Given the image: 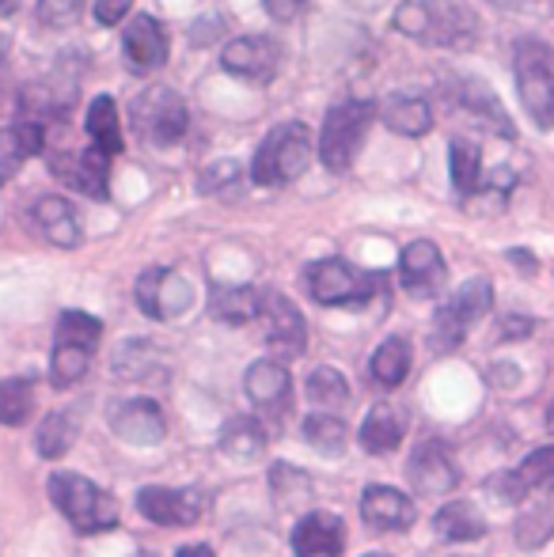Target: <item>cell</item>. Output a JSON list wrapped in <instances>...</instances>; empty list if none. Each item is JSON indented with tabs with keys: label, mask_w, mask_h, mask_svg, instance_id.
<instances>
[{
	"label": "cell",
	"mask_w": 554,
	"mask_h": 557,
	"mask_svg": "<svg viewBox=\"0 0 554 557\" xmlns=\"http://www.w3.org/2000/svg\"><path fill=\"white\" fill-rule=\"evenodd\" d=\"M316 152V137L304 122H281L262 137L251 160V183L259 186H288L300 178Z\"/></svg>",
	"instance_id": "3957f363"
},
{
	"label": "cell",
	"mask_w": 554,
	"mask_h": 557,
	"mask_svg": "<svg viewBox=\"0 0 554 557\" xmlns=\"http://www.w3.org/2000/svg\"><path fill=\"white\" fill-rule=\"evenodd\" d=\"M81 12H84V0H38V8H35L38 23L53 30L73 27V23L81 20Z\"/></svg>",
	"instance_id": "ee69618b"
},
{
	"label": "cell",
	"mask_w": 554,
	"mask_h": 557,
	"mask_svg": "<svg viewBox=\"0 0 554 557\" xmlns=\"http://www.w3.org/2000/svg\"><path fill=\"white\" fill-rule=\"evenodd\" d=\"M221 69L247 84H270L281 69V46L267 35L232 38L221 53Z\"/></svg>",
	"instance_id": "4fadbf2b"
},
{
	"label": "cell",
	"mask_w": 554,
	"mask_h": 557,
	"mask_svg": "<svg viewBox=\"0 0 554 557\" xmlns=\"http://www.w3.org/2000/svg\"><path fill=\"white\" fill-rule=\"evenodd\" d=\"M361 520L377 531H410L418 520V508L395 485H369L361 493Z\"/></svg>",
	"instance_id": "44dd1931"
},
{
	"label": "cell",
	"mask_w": 554,
	"mask_h": 557,
	"mask_svg": "<svg viewBox=\"0 0 554 557\" xmlns=\"http://www.w3.org/2000/svg\"><path fill=\"white\" fill-rule=\"evenodd\" d=\"M407 478L418 493H429V497H441V493H452L459 485V470L441 441H426L415 447L407 462Z\"/></svg>",
	"instance_id": "ac0fdd59"
},
{
	"label": "cell",
	"mask_w": 554,
	"mask_h": 557,
	"mask_svg": "<svg viewBox=\"0 0 554 557\" xmlns=\"http://www.w3.org/2000/svg\"><path fill=\"white\" fill-rule=\"evenodd\" d=\"M122 53H126V65L134 73L148 76L156 69L168 65V30L156 15H137L122 30Z\"/></svg>",
	"instance_id": "9a60e30c"
},
{
	"label": "cell",
	"mask_w": 554,
	"mask_h": 557,
	"mask_svg": "<svg viewBox=\"0 0 554 557\" xmlns=\"http://www.w3.org/2000/svg\"><path fill=\"white\" fill-rule=\"evenodd\" d=\"M403 433H407V421H403L399 406L377 403L361 421V447L369 455H392L403 444Z\"/></svg>",
	"instance_id": "484cf974"
},
{
	"label": "cell",
	"mask_w": 554,
	"mask_h": 557,
	"mask_svg": "<svg viewBox=\"0 0 554 557\" xmlns=\"http://www.w3.org/2000/svg\"><path fill=\"white\" fill-rule=\"evenodd\" d=\"M46 148V129L38 122H15L0 129V186L15 178V171Z\"/></svg>",
	"instance_id": "603a6c76"
},
{
	"label": "cell",
	"mask_w": 554,
	"mask_h": 557,
	"mask_svg": "<svg viewBox=\"0 0 554 557\" xmlns=\"http://www.w3.org/2000/svg\"><path fill=\"white\" fill-rule=\"evenodd\" d=\"M535 331V323L528 315H505L502 323H497V342H520V337H528Z\"/></svg>",
	"instance_id": "bcb514c9"
},
{
	"label": "cell",
	"mask_w": 554,
	"mask_h": 557,
	"mask_svg": "<svg viewBox=\"0 0 554 557\" xmlns=\"http://www.w3.org/2000/svg\"><path fill=\"white\" fill-rule=\"evenodd\" d=\"M399 281L415 300H433L444 288V281H448V265H444L441 247L429 239L407 243L399 255Z\"/></svg>",
	"instance_id": "5bb4252c"
},
{
	"label": "cell",
	"mask_w": 554,
	"mask_h": 557,
	"mask_svg": "<svg viewBox=\"0 0 554 557\" xmlns=\"http://www.w3.org/2000/svg\"><path fill=\"white\" fill-rule=\"evenodd\" d=\"M130 122H134V133L145 145L171 148L183 140L186 125H190V114H186V103L175 88H168V84H148L145 91H137L134 103H130Z\"/></svg>",
	"instance_id": "52a82bcc"
},
{
	"label": "cell",
	"mask_w": 554,
	"mask_h": 557,
	"mask_svg": "<svg viewBox=\"0 0 554 557\" xmlns=\"http://www.w3.org/2000/svg\"><path fill=\"white\" fill-rule=\"evenodd\" d=\"M175 557H217L209 546H201V543H194V546H183V550H175Z\"/></svg>",
	"instance_id": "681fc988"
},
{
	"label": "cell",
	"mask_w": 554,
	"mask_h": 557,
	"mask_svg": "<svg viewBox=\"0 0 554 557\" xmlns=\"http://www.w3.org/2000/svg\"><path fill=\"white\" fill-rule=\"evenodd\" d=\"M304 391H308L311 403L323 406V410H342V406L349 403L346 375H342L338 368H331V364L316 368V372L308 375V383H304Z\"/></svg>",
	"instance_id": "8d00e7d4"
},
{
	"label": "cell",
	"mask_w": 554,
	"mask_h": 557,
	"mask_svg": "<svg viewBox=\"0 0 554 557\" xmlns=\"http://www.w3.org/2000/svg\"><path fill=\"white\" fill-rule=\"evenodd\" d=\"M304 285H308L311 300L323 304V308H361L377 296L380 277L361 273L346 258H319L304 270Z\"/></svg>",
	"instance_id": "ba28073f"
},
{
	"label": "cell",
	"mask_w": 554,
	"mask_h": 557,
	"mask_svg": "<svg viewBox=\"0 0 554 557\" xmlns=\"http://www.w3.org/2000/svg\"><path fill=\"white\" fill-rule=\"evenodd\" d=\"M448 171H452V186H456L459 198H471L482 190V152L475 140H452L448 145Z\"/></svg>",
	"instance_id": "1f68e13d"
},
{
	"label": "cell",
	"mask_w": 554,
	"mask_h": 557,
	"mask_svg": "<svg viewBox=\"0 0 554 557\" xmlns=\"http://www.w3.org/2000/svg\"><path fill=\"white\" fill-rule=\"evenodd\" d=\"M50 500L81 535H103V531L119 528V520H122L119 500H114L103 485L88 482V478L73 474V470H53Z\"/></svg>",
	"instance_id": "7a4b0ae2"
},
{
	"label": "cell",
	"mask_w": 554,
	"mask_h": 557,
	"mask_svg": "<svg viewBox=\"0 0 554 557\" xmlns=\"http://www.w3.org/2000/svg\"><path fill=\"white\" fill-rule=\"evenodd\" d=\"M270 490H274L281 508H293V505H300V500L316 497L311 478L304 474V470L288 467V462H274V467H270Z\"/></svg>",
	"instance_id": "60d3db41"
},
{
	"label": "cell",
	"mask_w": 554,
	"mask_h": 557,
	"mask_svg": "<svg viewBox=\"0 0 554 557\" xmlns=\"http://www.w3.org/2000/svg\"><path fill=\"white\" fill-rule=\"evenodd\" d=\"M452 103H456L464 114H471L479 125H487L490 133H497V137L517 140V125H513V117L505 114L502 99L490 91V84L475 81V76H464V81L452 84Z\"/></svg>",
	"instance_id": "2e32d148"
},
{
	"label": "cell",
	"mask_w": 554,
	"mask_h": 557,
	"mask_svg": "<svg viewBox=\"0 0 554 557\" xmlns=\"http://www.w3.org/2000/svg\"><path fill=\"white\" fill-rule=\"evenodd\" d=\"M304 4L308 0H262V8H267V15L274 23H293L304 12Z\"/></svg>",
	"instance_id": "7dc6e473"
},
{
	"label": "cell",
	"mask_w": 554,
	"mask_h": 557,
	"mask_svg": "<svg viewBox=\"0 0 554 557\" xmlns=\"http://www.w3.org/2000/svg\"><path fill=\"white\" fill-rule=\"evenodd\" d=\"M262 326H267V342L281 360L300 357L308 349V323H304L300 308L278 288H262Z\"/></svg>",
	"instance_id": "8fae6325"
},
{
	"label": "cell",
	"mask_w": 554,
	"mask_h": 557,
	"mask_svg": "<svg viewBox=\"0 0 554 557\" xmlns=\"http://www.w3.org/2000/svg\"><path fill=\"white\" fill-rule=\"evenodd\" d=\"M152 364H156L152 345L140 342V337H130L119 349V357H114V375H122V380H145L152 372Z\"/></svg>",
	"instance_id": "7bdbcfd3"
},
{
	"label": "cell",
	"mask_w": 554,
	"mask_h": 557,
	"mask_svg": "<svg viewBox=\"0 0 554 557\" xmlns=\"http://www.w3.org/2000/svg\"><path fill=\"white\" fill-rule=\"evenodd\" d=\"M509 262H517L520 273H535V255H528V250H520V247L509 250Z\"/></svg>",
	"instance_id": "c3c4849f"
},
{
	"label": "cell",
	"mask_w": 554,
	"mask_h": 557,
	"mask_svg": "<svg viewBox=\"0 0 554 557\" xmlns=\"http://www.w3.org/2000/svg\"><path fill=\"white\" fill-rule=\"evenodd\" d=\"M262 311V288L251 285H213L209 288V315L229 326H244L259 319Z\"/></svg>",
	"instance_id": "d4e9b609"
},
{
	"label": "cell",
	"mask_w": 554,
	"mask_h": 557,
	"mask_svg": "<svg viewBox=\"0 0 554 557\" xmlns=\"http://www.w3.org/2000/svg\"><path fill=\"white\" fill-rule=\"evenodd\" d=\"M20 103H23V122L42 125V117L61 122L69 107L76 103V84L73 81H35L23 88Z\"/></svg>",
	"instance_id": "7402d4cb"
},
{
	"label": "cell",
	"mask_w": 554,
	"mask_h": 557,
	"mask_svg": "<svg viewBox=\"0 0 554 557\" xmlns=\"http://www.w3.org/2000/svg\"><path fill=\"white\" fill-rule=\"evenodd\" d=\"M517 91L528 117L540 129H554V50L540 38H520L513 53Z\"/></svg>",
	"instance_id": "277c9868"
},
{
	"label": "cell",
	"mask_w": 554,
	"mask_h": 557,
	"mask_svg": "<svg viewBox=\"0 0 554 557\" xmlns=\"http://www.w3.org/2000/svg\"><path fill=\"white\" fill-rule=\"evenodd\" d=\"M30 410H35V383H30V375L0 380V425H27Z\"/></svg>",
	"instance_id": "836d02e7"
},
{
	"label": "cell",
	"mask_w": 554,
	"mask_h": 557,
	"mask_svg": "<svg viewBox=\"0 0 554 557\" xmlns=\"http://www.w3.org/2000/svg\"><path fill=\"white\" fill-rule=\"evenodd\" d=\"M410 364H415V352H410V342L407 337H387L369 360V372H372V383L384 391H395L403 380L410 375Z\"/></svg>",
	"instance_id": "f546056e"
},
{
	"label": "cell",
	"mask_w": 554,
	"mask_h": 557,
	"mask_svg": "<svg viewBox=\"0 0 554 557\" xmlns=\"http://www.w3.org/2000/svg\"><path fill=\"white\" fill-rule=\"evenodd\" d=\"M99 337H103V323H99L96 315H88V311H76V308L61 311L58 334H53V342H61V345H81V349L96 352Z\"/></svg>",
	"instance_id": "74e56055"
},
{
	"label": "cell",
	"mask_w": 554,
	"mask_h": 557,
	"mask_svg": "<svg viewBox=\"0 0 554 557\" xmlns=\"http://www.w3.org/2000/svg\"><path fill=\"white\" fill-rule=\"evenodd\" d=\"M130 8H134V0H96V20L103 23V27H119L122 20L130 15Z\"/></svg>",
	"instance_id": "f6af8a7d"
},
{
	"label": "cell",
	"mask_w": 554,
	"mask_h": 557,
	"mask_svg": "<svg viewBox=\"0 0 554 557\" xmlns=\"http://www.w3.org/2000/svg\"><path fill=\"white\" fill-rule=\"evenodd\" d=\"M380 117L392 133L399 137H426L433 129V107L418 96H392L380 107Z\"/></svg>",
	"instance_id": "83f0119b"
},
{
	"label": "cell",
	"mask_w": 554,
	"mask_h": 557,
	"mask_svg": "<svg viewBox=\"0 0 554 557\" xmlns=\"http://www.w3.org/2000/svg\"><path fill=\"white\" fill-rule=\"evenodd\" d=\"M84 129H88L91 145L103 148L107 156H119L122 148V125H119V107H114L111 96H96L88 103V114H84Z\"/></svg>",
	"instance_id": "4dcf8cb0"
},
{
	"label": "cell",
	"mask_w": 554,
	"mask_h": 557,
	"mask_svg": "<svg viewBox=\"0 0 554 557\" xmlns=\"http://www.w3.org/2000/svg\"><path fill=\"white\" fill-rule=\"evenodd\" d=\"M547 429H551V433H554V403L547 406Z\"/></svg>",
	"instance_id": "f5cc1de1"
},
{
	"label": "cell",
	"mask_w": 554,
	"mask_h": 557,
	"mask_svg": "<svg viewBox=\"0 0 554 557\" xmlns=\"http://www.w3.org/2000/svg\"><path fill=\"white\" fill-rule=\"evenodd\" d=\"M111 429L126 444L137 447H152L168 436V421H163V410L152 398H126V403H119L111 410Z\"/></svg>",
	"instance_id": "ffe728a7"
},
{
	"label": "cell",
	"mask_w": 554,
	"mask_h": 557,
	"mask_svg": "<svg viewBox=\"0 0 554 557\" xmlns=\"http://www.w3.org/2000/svg\"><path fill=\"white\" fill-rule=\"evenodd\" d=\"M209 508L201 490H168V485H145L137 493V512L156 528H190Z\"/></svg>",
	"instance_id": "30bf717a"
},
{
	"label": "cell",
	"mask_w": 554,
	"mask_h": 557,
	"mask_svg": "<svg viewBox=\"0 0 554 557\" xmlns=\"http://www.w3.org/2000/svg\"><path fill=\"white\" fill-rule=\"evenodd\" d=\"M194 304V288L183 273L168 270V265H152L137 277V308L156 323H171V319L186 315Z\"/></svg>",
	"instance_id": "9c48e42d"
},
{
	"label": "cell",
	"mask_w": 554,
	"mask_h": 557,
	"mask_svg": "<svg viewBox=\"0 0 554 557\" xmlns=\"http://www.w3.org/2000/svg\"><path fill=\"white\" fill-rule=\"evenodd\" d=\"M433 531L444 543H479V539L487 535V516H482L471 500H448V505L433 516Z\"/></svg>",
	"instance_id": "4316f807"
},
{
	"label": "cell",
	"mask_w": 554,
	"mask_h": 557,
	"mask_svg": "<svg viewBox=\"0 0 554 557\" xmlns=\"http://www.w3.org/2000/svg\"><path fill=\"white\" fill-rule=\"evenodd\" d=\"M554 539V508L540 505V508H528L525 516L517 520V546L520 550H540Z\"/></svg>",
	"instance_id": "b9f144b4"
},
{
	"label": "cell",
	"mask_w": 554,
	"mask_h": 557,
	"mask_svg": "<svg viewBox=\"0 0 554 557\" xmlns=\"http://www.w3.org/2000/svg\"><path fill=\"white\" fill-rule=\"evenodd\" d=\"M30 221H35V227L53 247H61V250L81 247V239H84L81 221H76V209L69 206L65 198H38L35 209H30Z\"/></svg>",
	"instance_id": "cb8c5ba5"
},
{
	"label": "cell",
	"mask_w": 554,
	"mask_h": 557,
	"mask_svg": "<svg viewBox=\"0 0 554 557\" xmlns=\"http://www.w3.org/2000/svg\"><path fill=\"white\" fill-rule=\"evenodd\" d=\"M300 433L319 455H342V447H346V425H342V418H331V413H308Z\"/></svg>",
	"instance_id": "ab89813d"
},
{
	"label": "cell",
	"mask_w": 554,
	"mask_h": 557,
	"mask_svg": "<svg viewBox=\"0 0 554 557\" xmlns=\"http://www.w3.org/2000/svg\"><path fill=\"white\" fill-rule=\"evenodd\" d=\"M494 308V285L487 277H471L436 308L433 326H429V345L433 352H452L464 345L467 331Z\"/></svg>",
	"instance_id": "8992f818"
},
{
	"label": "cell",
	"mask_w": 554,
	"mask_h": 557,
	"mask_svg": "<svg viewBox=\"0 0 554 557\" xmlns=\"http://www.w3.org/2000/svg\"><path fill=\"white\" fill-rule=\"evenodd\" d=\"M365 557H392V554H380V550H377V554H365Z\"/></svg>",
	"instance_id": "db71d44e"
},
{
	"label": "cell",
	"mask_w": 554,
	"mask_h": 557,
	"mask_svg": "<svg viewBox=\"0 0 554 557\" xmlns=\"http://www.w3.org/2000/svg\"><path fill=\"white\" fill-rule=\"evenodd\" d=\"M244 391L262 413L281 418V413H288V403H293V375L285 372V364H281V360L262 357V360H255V364L247 368Z\"/></svg>",
	"instance_id": "e0dca14e"
},
{
	"label": "cell",
	"mask_w": 554,
	"mask_h": 557,
	"mask_svg": "<svg viewBox=\"0 0 554 557\" xmlns=\"http://www.w3.org/2000/svg\"><path fill=\"white\" fill-rule=\"evenodd\" d=\"M50 171L65 186H73L76 194H84V198L107 201V194H111V156H107L103 148H96V145H88L84 152L53 156Z\"/></svg>",
	"instance_id": "7c38bea8"
},
{
	"label": "cell",
	"mask_w": 554,
	"mask_h": 557,
	"mask_svg": "<svg viewBox=\"0 0 554 557\" xmlns=\"http://www.w3.org/2000/svg\"><path fill=\"white\" fill-rule=\"evenodd\" d=\"M20 4H23V0H0V20H8V15H12Z\"/></svg>",
	"instance_id": "f907efd6"
},
{
	"label": "cell",
	"mask_w": 554,
	"mask_h": 557,
	"mask_svg": "<svg viewBox=\"0 0 554 557\" xmlns=\"http://www.w3.org/2000/svg\"><path fill=\"white\" fill-rule=\"evenodd\" d=\"M513 482H517V490L525 493V497L535 490H554V444L528 451V459L513 470Z\"/></svg>",
	"instance_id": "f35d334b"
},
{
	"label": "cell",
	"mask_w": 554,
	"mask_h": 557,
	"mask_svg": "<svg viewBox=\"0 0 554 557\" xmlns=\"http://www.w3.org/2000/svg\"><path fill=\"white\" fill-rule=\"evenodd\" d=\"M76 433H81V421H76V413H69V410L50 413V418H46L42 425H38V433H35L38 455H42V459H61V455H69Z\"/></svg>",
	"instance_id": "d6a6232c"
},
{
	"label": "cell",
	"mask_w": 554,
	"mask_h": 557,
	"mask_svg": "<svg viewBox=\"0 0 554 557\" xmlns=\"http://www.w3.org/2000/svg\"><path fill=\"white\" fill-rule=\"evenodd\" d=\"M372 117H377V103H369V99H346V103H338L334 111H327L316 148H319V160H323V168L331 171V175L349 171L365 133H369Z\"/></svg>",
	"instance_id": "5b68a950"
},
{
	"label": "cell",
	"mask_w": 554,
	"mask_h": 557,
	"mask_svg": "<svg viewBox=\"0 0 554 557\" xmlns=\"http://www.w3.org/2000/svg\"><path fill=\"white\" fill-rule=\"evenodd\" d=\"M490 4H497V8H525V4H532V0H490Z\"/></svg>",
	"instance_id": "816d5d0a"
},
{
	"label": "cell",
	"mask_w": 554,
	"mask_h": 557,
	"mask_svg": "<svg viewBox=\"0 0 554 557\" xmlns=\"http://www.w3.org/2000/svg\"><path fill=\"white\" fill-rule=\"evenodd\" d=\"M91 352L81 349V345H61L53 342V357H50V383L58 391H69L88 375Z\"/></svg>",
	"instance_id": "d590c367"
},
{
	"label": "cell",
	"mask_w": 554,
	"mask_h": 557,
	"mask_svg": "<svg viewBox=\"0 0 554 557\" xmlns=\"http://www.w3.org/2000/svg\"><path fill=\"white\" fill-rule=\"evenodd\" d=\"M392 23L399 35L441 50H471L479 42V15L464 0H403Z\"/></svg>",
	"instance_id": "6da1fadb"
},
{
	"label": "cell",
	"mask_w": 554,
	"mask_h": 557,
	"mask_svg": "<svg viewBox=\"0 0 554 557\" xmlns=\"http://www.w3.org/2000/svg\"><path fill=\"white\" fill-rule=\"evenodd\" d=\"M244 183H247V171L239 168V160H217L198 175V190L206 198H221V201H236L244 194Z\"/></svg>",
	"instance_id": "e575fe53"
},
{
	"label": "cell",
	"mask_w": 554,
	"mask_h": 557,
	"mask_svg": "<svg viewBox=\"0 0 554 557\" xmlns=\"http://www.w3.org/2000/svg\"><path fill=\"white\" fill-rule=\"evenodd\" d=\"M293 554L296 557H342L346 554V523L334 512H316L300 516V523L293 528Z\"/></svg>",
	"instance_id": "d6986e66"
},
{
	"label": "cell",
	"mask_w": 554,
	"mask_h": 557,
	"mask_svg": "<svg viewBox=\"0 0 554 557\" xmlns=\"http://www.w3.org/2000/svg\"><path fill=\"white\" fill-rule=\"evenodd\" d=\"M270 444V433L259 418H232L229 425L221 429V451L229 459H239V462H251V459H262Z\"/></svg>",
	"instance_id": "f1b7e54d"
}]
</instances>
